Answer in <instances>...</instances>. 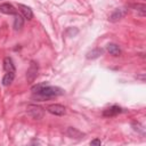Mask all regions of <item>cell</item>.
Instances as JSON below:
<instances>
[{"label":"cell","mask_w":146,"mask_h":146,"mask_svg":"<svg viewBox=\"0 0 146 146\" xmlns=\"http://www.w3.org/2000/svg\"><path fill=\"white\" fill-rule=\"evenodd\" d=\"M32 91H33V98H35L36 100H46L48 98L64 94V90L62 88L49 86L46 83H40L34 86L32 88Z\"/></svg>","instance_id":"cell-1"},{"label":"cell","mask_w":146,"mask_h":146,"mask_svg":"<svg viewBox=\"0 0 146 146\" xmlns=\"http://www.w3.org/2000/svg\"><path fill=\"white\" fill-rule=\"evenodd\" d=\"M38 72H39L38 63H35L34 60H32L30 63V66H29L27 71H26V80H27V82H30V83L34 82V80L38 76Z\"/></svg>","instance_id":"cell-2"},{"label":"cell","mask_w":146,"mask_h":146,"mask_svg":"<svg viewBox=\"0 0 146 146\" xmlns=\"http://www.w3.org/2000/svg\"><path fill=\"white\" fill-rule=\"evenodd\" d=\"M27 114H29L32 119L40 120V119L43 117L44 110H43L41 106H38V105H30V106L27 107Z\"/></svg>","instance_id":"cell-3"},{"label":"cell","mask_w":146,"mask_h":146,"mask_svg":"<svg viewBox=\"0 0 146 146\" xmlns=\"http://www.w3.org/2000/svg\"><path fill=\"white\" fill-rule=\"evenodd\" d=\"M127 14H128V9H127V8H124V7L117 8V9H115V10L111 14V16H110L108 19H110L111 22H117L119 19L123 18Z\"/></svg>","instance_id":"cell-4"},{"label":"cell","mask_w":146,"mask_h":146,"mask_svg":"<svg viewBox=\"0 0 146 146\" xmlns=\"http://www.w3.org/2000/svg\"><path fill=\"white\" fill-rule=\"evenodd\" d=\"M47 111L50 113V114H54V115H64L65 114V107L63 105H59V104H51L49 106H47Z\"/></svg>","instance_id":"cell-5"},{"label":"cell","mask_w":146,"mask_h":146,"mask_svg":"<svg viewBox=\"0 0 146 146\" xmlns=\"http://www.w3.org/2000/svg\"><path fill=\"white\" fill-rule=\"evenodd\" d=\"M66 135H67L70 138H73V139H82V138L84 137V133H83V132H81L80 130H78L76 128H73V127L67 128Z\"/></svg>","instance_id":"cell-6"},{"label":"cell","mask_w":146,"mask_h":146,"mask_svg":"<svg viewBox=\"0 0 146 146\" xmlns=\"http://www.w3.org/2000/svg\"><path fill=\"white\" fill-rule=\"evenodd\" d=\"M0 11L3 13V14H7V15H16L17 14V10L10 3H2V5H0Z\"/></svg>","instance_id":"cell-7"},{"label":"cell","mask_w":146,"mask_h":146,"mask_svg":"<svg viewBox=\"0 0 146 146\" xmlns=\"http://www.w3.org/2000/svg\"><path fill=\"white\" fill-rule=\"evenodd\" d=\"M3 68H5L6 72H11V73H15L16 72L14 62H13V59L10 57H6L3 59Z\"/></svg>","instance_id":"cell-8"},{"label":"cell","mask_w":146,"mask_h":146,"mask_svg":"<svg viewBox=\"0 0 146 146\" xmlns=\"http://www.w3.org/2000/svg\"><path fill=\"white\" fill-rule=\"evenodd\" d=\"M18 8L21 9V11H22L24 18H26V19H32V17H33V11H32V9H31L30 7L19 3V5H18Z\"/></svg>","instance_id":"cell-9"},{"label":"cell","mask_w":146,"mask_h":146,"mask_svg":"<svg viewBox=\"0 0 146 146\" xmlns=\"http://www.w3.org/2000/svg\"><path fill=\"white\" fill-rule=\"evenodd\" d=\"M121 112H122V108H121L120 106L114 105V106H111V107L106 108L103 114H104L105 116H114V115H116V114H119V113H121Z\"/></svg>","instance_id":"cell-10"},{"label":"cell","mask_w":146,"mask_h":146,"mask_svg":"<svg viewBox=\"0 0 146 146\" xmlns=\"http://www.w3.org/2000/svg\"><path fill=\"white\" fill-rule=\"evenodd\" d=\"M106 50H107L111 55H113V56H120V55H121V49H120V47H119L117 44H115V43H108V44L106 46Z\"/></svg>","instance_id":"cell-11"},{"label":"cell","mask_w":146,"mask_h":146,"mask_svg":"<svg viewBox=\"0 0 146 146\" xmlns=\"http://www.w3.org/2000/svg\"><path fill=\"white\" fill-rule=\"evenodd\" d=\"M103 54H104V50H103L102 48H96V49H92L91 51H89V52L87 54V58H89V59H95V58L102 56Z\"/></svg>","instance_id":"cell-12"},{"label":"cell","mask_w":146,"mask_h":146,"mask_svg":"<svg viewBox=\"0 0 146 146\" xmlns=\"http://www.w3.org/2000/svg\"><path fill=\"white\" fill-rule=\"evenodd\" d=\"M23 25H24V18L21 15H17L16 14L15 19H14V29L16 31H19V30H22Z\"/></svg>","instance_id":"cell-13"},{"label":"cell","mask_w":146,"mask_h":146,"mask_svg":"<svg viewBox=\"0 0 146 146\" xmlns=\"http://www.w3.org/2000/svg\"><path fill=\"white\" fill-rule=\"evenodd\" d=\"M14 78H15V73H11V72H7L3 78H2V84L3 86H9L13 81H14Z\"/></svg>","instance_id":"cell-14"},{"label":"cell","mask_w":146,"mask_h":146,"mask_svg":"<svg viewBox=\"0 0 146 146\" xmlns=\"http://www.w3.org/2000/svg\"><path fill=\"white\" fill-rule=\"evenodd\" d=\"M133 9H136L137 11H139L140 16H145V11H146V6L144 3H135L131 6Z\"/></svg>","instance_id":"cell-15"},{"label":"cell","mask_w":146,"mask_h":146,"mask_svg":"<svg viewBox=\"0 0 146 146\" xmlns=\"http://www.w3.org/2000/svg\"><path fill=\"white\" fill-rule=\"evenodd\" d=\"M132 128H133V130L135 131H138L139 133H141V135H144L145 133V130H144V127L143 125H140V123H136V122H133L132 123Z\"/></svg>","instance_id":"cell-16"},{"label":"cell","mask_w":146,"mask_h":146,"mask_svg":"<svg viewBox=\"0 0 146 146\" xmlns=\"http://www.w3.org/2000/svg\"><path fill=\"white\" fill-rule=\"evenodd\" d=\"M100 144H102V141L99 139H94L90 141V145H100Z\"/></svg>","instance_id":"cell-17"}]
</instances>
